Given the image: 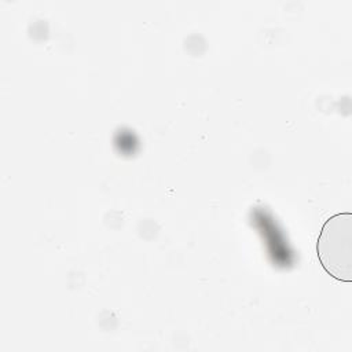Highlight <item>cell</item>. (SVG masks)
Listing matches in <instances>:
<instances>
[{"label":"cell","mask_w":352,"mask_h":352,"mask_svg":"<svg viewBox=\"0 0 352 352\" xmlns=\"http://www.w3.org/2000/svg\"><path fill=\"white\" fill-rule=\"evenodd\" d=\"M316 253L329 275L352 282V213H337L323 224Z\"/></svg>","instance_id":"cell-1"}]
</instances>
